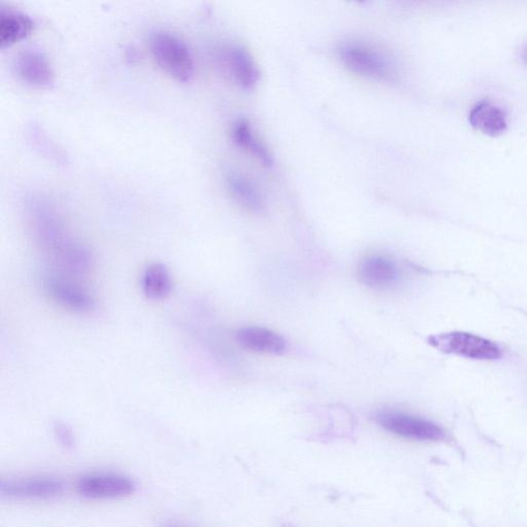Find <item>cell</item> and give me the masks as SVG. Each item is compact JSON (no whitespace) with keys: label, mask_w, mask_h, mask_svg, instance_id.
<instances>
[{"label":"cell","mask_w":527,"mask_h":527,"mask_svg":"<svg viewBox=\"0 0 527 527\" xmlns=\"http://www.w3.org/2000/svg\"><path fill=\"white\" fill-rule=\"evenodd\" d=\"M54 434L57 441L65 448H73L74 445V434L70 426L58 422L54 425Z\"/></svg>","instance_id":"cell-18"},{"label":"cell","mask_w":527,"mask_h":527,"mask_svg":"<svg viewBox=\"0 0 527 527\" xmlns=\"http://www.w3.org/2000/svg\"><path fill=\"white\" fill-rule=\"evenodd\" d=\"M15 71L18 78L34 87H50L54 83V72L44 53L28 48L19 53L15 60Z\"/></svg>","instance_id":"cell-10"},{"label":"cell","mask_w":527,"mask_h":527,"mask_svg":"<svg viewBox=\"0 0 527 527\" xmlns=\"http://www.w3.org/2000/svg\"><path fill=\"white\" fill-rule=\"evenodd\" d=\"M236 340L244 349L254 353L280 355L287 348L282 336L262 327H246L236 332Z\"/></svg>","instance_id":"cell-12"},{"label":"cell","mask_w":527,"mask_h":527,"mask_svg":"<svg viewBox=\"0 0 527 527\" xmlns=\"http://www.w3.org/2000/svg\"><path fill=\"white\" fill-rule=\"evenodd\" d=\"M64 487L63 481L49 477L4 480L0 493L18 500L52 499L63 494Z\"/></svg>","instance_id":"cell-9"},{"label":"cell","mask_w":527,"mask_h":527,"mask_svg":"<svg viewBox=\"0 0 527 527\" xmlns=\"http://www.w3.org/2000/svg\"><path fill=\"white\" fill-rule=\"evenodd\" d=\"M232 139L237 147L255 157L264 166L270 167L273 158L261 141L258 139L253 127L246 120L237 121L232 129Z\"/></svg>","instance_id":"cell-17"},{"label":"cell","mask_w":527,"mask_h":527,"mask_svg":"<svg viewBox=\"0 0 527 527\" xmlns=\"http://www.w3.org/2000/svg\"><path fill=\"white\" fill-rule=\"evenodd\" d=\"M469 122L478 132L490 136H499L508 129L506 112L490 101H481L473 105Z\"/></svg>","instance_id":"cell-14"},{"label":"cell","mask_w":527,"mask_h":527,"mask_svg":"<svg viewBox=\"0 0 527 527\" xmlns=\"http://www.w3.org/2000/svg\"><path fill=\"white\" fill-rule=\"evenodd\" d=\"M429 345L443 354L454 355L472 360H501L503 353L494 342L465 332H450L431 336Z\"/></svg>","instance_id":"cell-3"},{"label":"cell","mask_w":527,"mask_h":527,"mask_svg":"<svg viewBox=\"0 0 527 527\" xmlns=\"http://www.w3.org/2000/svg\"><path fill=\"white\" fill-rule=\"evenodd\" d=\"M522 59L525 61V63L527 64V44L522 50Z\"/></svg>","instance_id":"cell-19"},{"label":"cell","mask_w":527,"mask_h":527,"mask_svg":"<svg viewBox=\"0 0 527 527\" xmlns=\"http://www.w3.org/2000/svg\"><path fill=\"white\" fill-rule=\"evenodd\" d=\"M83 498L91 500L122 499L136 491L132 478L118 473H93L83 475L76 483Z\"/></svg>","instance_id":"cell-6"},{"label":"cell","mask_w":527,"mask_h":527,"mask_svg":"<svg viewBox=\"0 0 527 527\" xmlns=\"http://www.w3.org/2000/svg\"><path fill=\"white\" fill-rule=\"evenodd\" d=\"M44 287L57 303L74 312H89L95 307V301L85 288L70 278L56 272L44 275Z\"/></svg>","instance_id":"cell-7"},{"label":"cell","mask_w":527,"mask_h":527,"mask_svg":"<svg viewBox=\"0 0 527 527\" xmlns=\"http://www.w3.org/2000/svg\"><path fill=\"white\" fill-rule=\"evenodd\" d=\"M227 185L235 200L244 209L255 213L264 210L265 201L261 192H259L256 183L246 175L239 172L229 173Z\"/></svg>","instance_id":"cell-15"},{"label":"cell","mask_w":527,"mask_h":527,"mask_svg":"<svg viewBox=\"0 0 527 527\" xmlns=\"http://www.w3.org/2000/svg\"><path fill=\"white\" fill-rule=\"evenodd\" d=\"M339 58L351 72L376 80H389L394 75L391 61L379 50L362 43H348L339 49Z\"/></svg>","instance_id":"cell-4"},{"label":"cell","mask_w":527,"mask_h":527,"mask_svg":"<svg viewBox=\"0 0 527 527\" xmlns=\"http://www.w3.org/2000/svg\"><path fill=\"white\" fill-rule=\"evenodd\" d=\"M142 289L150 300L166 299L172 291L171 274L167 267L161 263L150 264L142 273Z\"/></svg>","instance_id":"cell-16"},{"label":"cell","mask_w":527,"mask_h":527,"mask_svg":"<svg viewBox=\"0 0 527 527\" xmlns=\"http://www.w3.org/2000/svg\"><path fill=\"white\" fill-rule=\"evenodd\" d=\"M377 422L385 430L406 439L438 442L446 438L445 432L436 424L401 412H382Z\"/></svg>","instance_id":"cell-5"},{"label":"cell","mask_w":527,"mask_h":527,"mask_svg":"<svg viewBox=\"0 0 527 527\" xmlns=\"http://www.w3.org/2000/svg\"><path fill=\"white\" fill-rule=\"evenodd\" d=\"M171 527H175V526H171Z\"/></svg>","instance_id":"cell-20"},{"label":"cell","mask_w":527,"mask_h":527,"mask_svg":"<svg viewBox=\"0 0 527 527\" xmlns=\"http://www.w3.org/2000/svg\"><path fill=\"white\" fill-rule=\"evenodd\" d=\"M34 29V21L26 13L11 7H0V48H10L25 40Z\"/></svg>","instance_id":"cell-13"},{"label":"cell","mask_w":527,"mask_h":527,"mask_svg":"<svg viewBox=\"0 0 527 527\" xmlns=\"http://www.w3.org/2000/svg\"><path fill=\"white\" fill-rule=\"evenodd\" d=\"M358 278L364 285L374 288H385L399 278L398 266L391 258L372 255L363 259L358 267Z\"/></svg>","instance_id":"cell-11"},{"label":"cell","mask_w":527,"mask_h":527,"mask_svg":"<svg viewBox=\"0 0 527 527\" xmlns=\"http://www.w3.org/2000/svg\"><path fill=\"white\" fill-rule=\"evenodd\" d=\"M219 60L236 85L244 90L255 88L259 80V73L248 50L240 45H227L220 51Z\"/></svg>","instance_id":"cell-8"},{"label":"cell","mask_w":527,"mask_h":527,"mask_svg":"<svg viewBox=\"0 0 527 527\" xmlns=\"http://www.w3.org/2000/svg\"><path fill=\"white\" fill-rule=\"evenodd\" d=\"M152 57L162 70L180 83L192 81L195 63L187 44L171 33L159 32L151 36Z\"/></svg>","instance_id":"cell-2"},{"label":"cell","mask_w":527,"mask_h":527,"mask_svg":"<svg viewBox=\"0 0 527 527\" xmlns=\"http://www.w3.org/2000/svg\"><path fill=\"white\" fill-rule=\"evenodd\" d=\"M30 231L37 246L49 256L58 271H63L78 259L83 244L65 233L54 206L42 197H30L26 203Z\"/></svg>","instance_id":"cell-1"}]
</instances>
